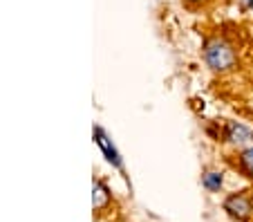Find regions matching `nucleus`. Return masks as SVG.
<instances>
[{
  "mask_svg": "<svg viewBox=\"0 0 253 222\" xmlns=\"http://www.w3.org/2000/svg\"><path fill=\"white\" fill-rule=\"evenodd\" d=\"M92 202H94V209H101L108 204V188L103 186L101 179H94V195H92Z\"/></svg>",
  "mask_w": 253,
  "mask_h": 222,
  "instance_id": "423d86ee",
  "label": "nucleus"
},
{
  "mask_svg": "<svg viewBox=\"0 0 253 222\" xmlns=\"http://www.w3.org/2000/svg\"><path fill=\"white\" fill-rule=\"evenodd\" d=\"M202 186H204L206 191H211V193L220 191L222 188V173H217V171H206V173L202 175Z\"/></svg>",
  "mask_w": 253,
  "mask_h": 222,
  "instance_id": "39448f33",
  "label": "nucleus"
},
{
  "mask_svg": "<svg viewBox=\"0 0 253 222\" xmlns=\"http://www.w3.org/2000/svg\"><path fill=\"white\" fill-rule=\"evenodd\" d=\"M224 135H226V139H229L231 144H235V146L251 144L253 141V131L251 128H247L244 124H240V121H229L226 128H224Z\"/></svg>",
  "mask_w": 253,
  "mask_h": 222,
  "instance_id": "20e7f679",
  "label": "nucleus"
},
{
  "mask_svg": "<svg viewBox=\"0 0 253 222\" xmlns=\"http://www.w3.org/2000/svg\"><path fill=\"white\" fill-rule=\"evenodd\" d=\"M240 169L253 179V146L242 150V155H240Z\"/></svg>",
  "mask_w": 253,
  "mask_h": 222,
  "instance_id": "0eeeda50",
  "label": "nucleus"
},
{
  "mask_svg": "<svg viewBox=\"0 0 253 222\" xmlns=\"http://www.w3.org/2000/svg\"><path fill=\"white\" fill-rule=\"evenodd\" d=\"M244 5H247V7H253V0H247V2H244Z\"/></svg>",
  "mask_w": 253,
  "mask_h": 222,
  "instance_id": "6e6552de",
  "label": "nucleus"
},
{
  "mask_svg": "<svg viewBox=\"0 0 253 222\" xmlns=\"http://www.w3.org/2000/svg\"><path fill=\"white\" fill-rule=\"evenodd\" d=\"M191 2H202V0H191Z\"/></svg>",
  "mask_w": 253,
  "mask_h": 222,
  "instance_id": "1a4fd4ad",
  "label": "nucleus"
},
{
  "mask_svg": "<svg viewBox=\"0 0 253 222\" xmlns=\"http://www.w3.org/2000/svg\"><path fill=\"white\" fill-rule=\"evenodd\" d=\"M224 211L240 222H247L253 216V200L247 193H233L224 200Z\"/></svg>",
  "mask_w": 253,
  "mask_h": 222,
  "instance_id": "f03ea898",
  "label": "nucleus"
},
{
  "mask_svg": "<svg viewBox=\"0 0 253 222\" xmlns=\"http://www.w3.org/2000/svg\"><path fill=\"white\" fill-rule=\"evenodd\" d=\"M204 61L215 72H226L235 65V49L224 39H209L204 43Z\"/></svg>",
  "mask_w": 253,
  "mask_h": 222,
  "instance_id": "f257e3e1",
  "label": "nucleus"
},
{
  "mask_svg": "<svg viewBox=\"0 0 253 222\" xmlns=\"http://www.w3.org/2000/svg\"><path fill=\"white\" fill-rule=\"evenodd\" d=\"M94 141L99 144V148L103 150L105 160L110 162L112 166H117V169H121V157H119V150L115 148V144L110 141V137L105 135V131L101 128V126H94Z\"/></svg>",
  "mask_w": 253,
  "mask_h": 222,
  "instance_id": "7ed1b4c3",
  "label": "nucleus"
}]
</instances>
